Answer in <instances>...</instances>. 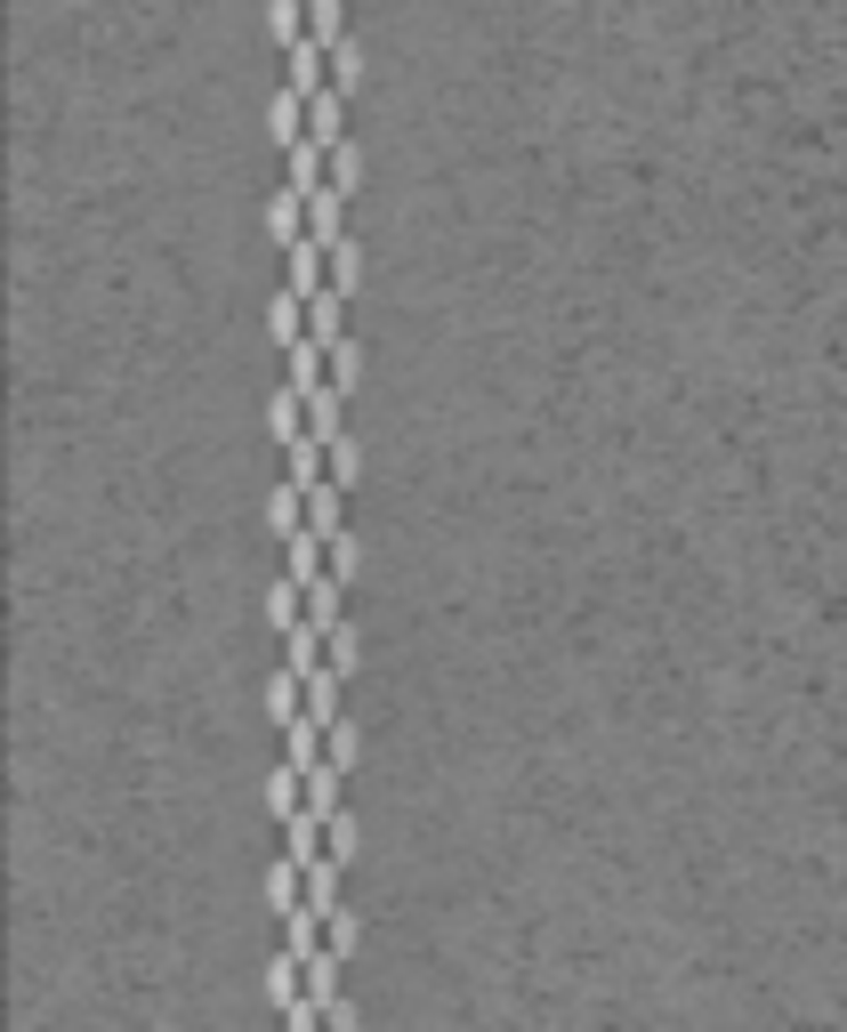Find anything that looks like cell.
<instances>
[{"instance_id":"obj_1","label":"cell","mask_w":847,"mask_h":1032,"mask_svg":"<svg viewBox=\"0 0 847 1032\" xmlns=\"http://www.w3.org/2000/svg\"><path fill=\"white\" fill-rule=\"evenodd\" d=\"M339 81L332 89H307V137H323V146H339Z\"/></svg>"},{"instance_id":"obj_2","label":"cell","mask_w":847,"mask_h":1032,"mask_svg":"<svg viewBox=\"0 0 847 1032\" xmlns=\"http://www.w3.org/2000/svg\"><path fill=\"white\" fill-rule=\"evenodd\" d=\"M266 121H275L283 146H299V137H307V89H291V81H283V89H275V113H266Z\"/></svg>"},{"instance_id":"obj_3","label":"cell","mask_w":847,"mask_h":1032,"mask_svg":"<svg viewBox=\"0 0 847 1032\" xmlns=\"http://www.w3.org/2000/svg\"><path fill=\"white\" fill-rule=\"evenodd\" d=\"M307 33H315L323 49H339L347 40V0H307Z\"/></svg>"},{"instance_id":"obj_4","label":"cell","mask_w":847,"mask_h":1032,"mask_svg":"<svg viewBox=\"0 0 847 1032\" xmlns=\"http://www.w3.org/2000/svg\"><path fill=\"white\" fill-rule=\"evenodd\" d=\"M266 516H275V532H283V541H291V532L307 525V492H299V484H283V492H275V508H266Z\"/></svg>"},{"instance_id":"obj_5","label":"cell","mask_w":847,"mask_h":1032,"mask_svg":"<svg viewBox=\"0 0 847 1032\" xmlns=\"http://www.w3.org/2000/svg\"><path fill=\"white\" fill-rule=\"evenodd\" d=\"M299 9H307V0H275V9H266V16H275V40H283V49H291V40L307 33V25H299Z\"/></svg>"},{"instance_id":"obj_6","label":"cell","mask_w":847,"mask_h":1032,"mask_svg":"<svg viewBox=\"0 0 847 1032\" xmlns=\"http://www.w3.org/2000/svg\"><path fill=\"white\" fill-rule=\"evenodd\" d=\"M323 283H339V291H356V251H347V242H332V275Z\"/></svg>"},{"instance_id":"obj_7","label":"cell","mask_w":847,"mask_h":1032,"mask_svg":"<svg viewBox=\"0 0 847 1032\" xmlns=\"http://www.w3.org/2000/svg\"><path fill=\"white\" fill-rule=\"evenodd\" d=\"M323 468H332V484H347V477H356V452H347V436H339L332 452H323Z\"/></svg>"},{"instance_id":"obj_8","label":"cell","mask_w":847,"mask_h":1032,"mask_svg":"<svg viewBox=\"0 0 847 1032\" xmlns=\"http://www.w3.org/2000/svg\"><path fill=\"white\" fill-rule=\"evenodd\" d=\"M332 81H339V89H356V49H347V40L332 49Z\"/></svg>"}]
</instances>
